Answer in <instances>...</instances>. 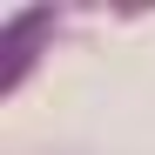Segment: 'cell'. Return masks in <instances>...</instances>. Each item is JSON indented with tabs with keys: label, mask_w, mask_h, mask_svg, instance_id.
Segmentation results:
<instances>
[{
	"label": "cell",
	"mask_w": 155,
	"mask_h": 155,
	"mask_svg": "<svg viewBox=\"0 0 155 155\" xmlns=\"http://www.w3.org/2000/svg\"><path fill=\"white\" fill-rule=\"evenodd\" d=\"M47 27H54V14H47V7H27V14H14V20H7V88L27 74V61H34V41H41Z\"/></svg>",
	"instance_id": "cell-1"
}]
</instances>
